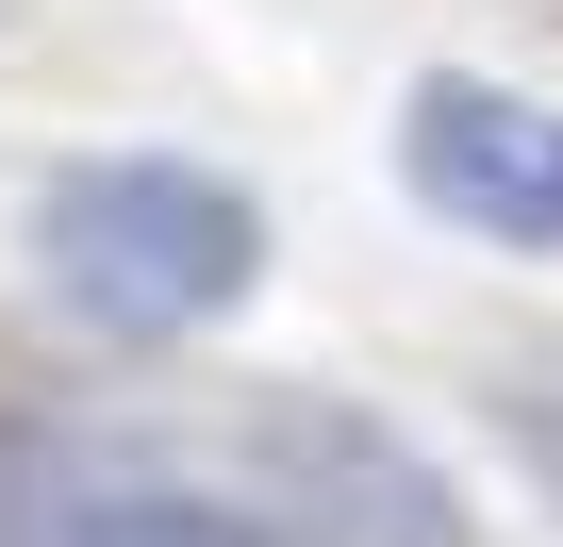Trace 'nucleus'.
I'll list each match as a JSON object with an SVG mask.
<instances>
[{"instance_id":"nucleus-1","label":"nucleus","mask_w":563,"mask_h":547,"mask_svg":"<svg viewBox=\"0 0 563 547\" xmlns=\"http://www.w3.org/2000/svg\"><path fill=\"white\" fill-rule=\"evenodd\" d=\"M34 283L100 349H199L265 283V199L183 150H84L34 183Z\"/></svg>"},{"instance_id":"nucleus-2","label":"nucleus","mask_w":563,"mask_h":547,"mask_svg":"<svg viewBox=\"0 0 563 547\" xmlns=\"http://www.w3.org/2000/svg\"><path fill=\"white\" fill-rule=\"evenodd\" d=\"M232 497L265 514V547H481L464 481L365 415V398H316V382H282L232 415Z\"/></svg>"},{"instance_id":"nucleus-3","label":"nucleus","mask_w":563,"mask_h":547,"mask_svg":"<svg viewBox=\"0 0 563 547\" xmlns=\"http://www.w3.org/2000/svg\"><path fill=\"white\" fill-rule=\"evenodd\" d=\"M398 183H415V216H448L464 249L547 265V249H563V100H514V84H481V67H431V84L398 100Z\"/></svg>"},{"instance_id":"nucleus-4","label":"nucleus","mask_w":563,"mask_h":547,"mask_svg":"<svg viewBox=\"0 0 563 547\" xmlns=\"http://www.w3.org/2000/svg\"><path fill=\"white\" fill-rule=\"evenodd\" d=\"M51 547H265V514L249 497H216V481H183L166 448H133V464H100L84 497H67V530Z\"/></svg>"},{"instance_id":"nucleus-5","label":"nucleus","mask_w":563,"mask_h":547,"mask_svg":"<svg viewBox=\"0 0 563 547\" xmlns=\"http://www.w3.org/2000/svg\"><path fill=\"white\" fill-rule=\"evenodd\" d=\"M100 464H133V448L84 431V415H51V398H0V547H51Z\"/></svg>"},{"instance_id":"nucleus-6","label":"nucleus","mask_w":563,"mask_h":547,"mask_svg":"<svg viewBox=\"0 0 563 547\" xmlns=\"http://www.w3.org/2000/svg\"><path fill=\"white\" fill-rule=\"evenodd\" d=\"M497 431H514V448L563 481V382H497Z\"/></svg>"}]
</instances>
